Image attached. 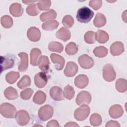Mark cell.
<instances>
[{
    "mask_svg": "<svg viewBox=\"0 0 127 127\" xmlns=\"http://www.w3.org/2000/svg\"><path fill=\"white\" fill-rule=\"evenodd\" d=\"M94 12L89 8L83 6L77 10L76 14V19L80 23H86L89 22L93 18Z\"/></svg>",
    "mask_w": 127,
    "mask_h": 127,
    "instance_id": "6da1fadb",
    "label": "cell"
},
{
    "mask_svg": "<svg viewBox=\"0 0 127 127\" xmlns=\"http://www.w3.org/2000/svg\"><path fill=\"white\" fill-rule=\"evenodd\" d=\"M16 112L15 107L8 103H2L0 106V113L4 118H14Z\"/></svg>",
    "mask_w": 127,
    "mask_h": 127,
    "instance_id": "7a4b0ae2",
    "label": "cell"
},
{
    "mask_svg": "<svg viewBox=\"0 0 127 127\" xmlns=\"http://www.w3.org/2000/svg\"><path fill=\"white\" fill-rule=\"evenodd\" d=\"M90 112V108L87 105H82L75 110L74 113V118L77 121H84L88 117Z\"/></svg>",
    "mask_w": 127,
    "mask_h": 127,
    "instance_id": "3957f363",
    "label": "cell"
},
{
    "mask_svg": "<svg viewBox=\"0 0 127 127\" xmlns=\"http://www.w3.org/2000/svg\"><path fill=\"white\" fill-rule=\"evenodd\" d=\"M54 113L53 107L49 105L41 107L38 111V117L42 121H46L51 119Z\"/></svg>",
    "mask_w": 127,
    "mask_h": 127,
    "instance_id": "277c9868",
    "label": "cell"
},
{
    "mask_svg": "<svg viewBox=\"0 0 127 127\" xmlns=\"http://www.w3.org/2000/svg\"><path fill=\"white\" fill-rule=\"evenodd\" d=\"M116 77V73L111 64L105 65L103 68V77L107 82L113 81Z\"/></svg>",
    "mask_w": 127,
    "mask_h": 127,
    "instance_id": "5b68a950",
    "label": "cell"
},
{
    "mask_svg": "<svg viewBox=\"0 0 127 127\" xmlns=\"http://www.w3.org/2000/svg\"><path fill=\"white\" fill-rule=\"evenodd\" d=\"M78 62L80 66L84 69L91 68L94 64L93 58L86 54L81 55L78 58Z\"/></svg>",
    "mask_w": 127,
    "mask_h": 127,
    "instance_id": "8992f818",
    "label": "cell"
},
{
    "mask_svg": "<svg viewBox=\"0 0 127 127\" xmlns=\"http://www.w3.org/2000/svg\"><path fill=\"white\" fill-rule=\"evenodd\" d=\"M15 118L17 124L22 126L28 124L30 120L29 113L24 110H20L17 111Z\"/></svg>",
    "mask_w": 127,
    "mask_h": 127,
    "instance_id": "52a82bcc",
    "label": "cell"
},
{
    "mask_svg": "<svg viewBox=\"0 0 127 127\" xmlns=\"http://www.w3.org/2000/svg\"><path fill=\"white\" fill-rule=\"evenodd\" d=\"M90 93L86 91H81L77 95L76 103L78 105H88L91 101Z\"/></svg>",
    "mask_w": 127,
    "mask_h": 127,
    "instance_id": "ba28073f",
    "label": "cell"
},
{
    "mask_svg": "<svg viewBox=\"0 0 127 127\" xmlns=\"http://www.w3.org/2000/svg\"><path fill=\"white\" fill-rule=\"evenodd\" d=\"M14 64V59L12 55H5L0 57L1 71L10 68Z\"/></svg>",
    "mask_w": 127,
    "mask_h": 127,
    "instance_id": "9c48e42d",
    "label": "cell"
},
{
    "mask_svg": "<svg viewBox=\"0 0 127 127\" xmlns=\"http://www.w3.org/2000/svg\"><path fill=\"white\" fill-rule=\"evenodd\" d=\"M48 82V78L46 73L44 72L37 73L34 77L35 85L39 88H43L46 86Z\"/></svg>",
    "mask_w": 127,
    "mask_h": 127,
    "instance_id": "30bf717a",
    "label": "cell"
},
{
    "mask_svg": "<svg viewBox=\"0 0 127 127\" xmlns=\"http://www.w3.org/2000/svg\"><path fill=\"white\" fill-rule=\"evenodd\" d=\"M41 32L40 30L34 26L30 27L27 31V36L29 40L32 42H37L41 38Z\"/></svg>",
    "mask_w": 127,
    "mask_h": 127,
    "instance_id": "8fae6325",
    "label": "cell"
},
{
    "mask_svg": "<svg viewBox=\"0 0 127 127\" xmlns=\"http://www.w3.org/2000/svg\"><path fill=\"white\" fill-rule=\"evenodd\" d=\"M78 71V65L73 62H67L64 70V74L67 77H73Z\"/></svg>",
    "mask_w": 127,
    "mask_h": 127,
    "instance_id": "7c38bea8",
    "label": "cell"
},
{
    "mask_svg": "<svg viewBox=\"0 0 127 127\" xmlns=\"http://www.w3.org/2000/svg\"><path fill=\"white\" fill-rule=\"evenodd\" d=\"M50 58L52 62L56 64L55 68L58 70H62L64 65L65 60L64 58L60 55L56 54H51L50 55Z\"/></svg>",
    "mask_w": 127,
    "mask_h": 127,
    "instance_id": "4fadbf2b",
    "label": "cell"
},
{
    "mask_svg": "<svg viewBox=\"0 0 127 127\" xmlns=\"http://www.w3.org/2000/svg\"><path fill=\"white\" fill-rule=\"evenodd\" d=\"M124 45L120 41L114 42L110 46V53L114 56L120 55L124 52Z\"/></svg>",
    "mask_w": 127,
    "mask_h": 127,
    "instance_id": "5bb4252c",
    "label": "cell"
},
{
    "mask_svg": "<svg viewBox=\"0 0 127 127\" xmlns=\"http://www.w3.org/2000/svg\"><path fill=\"white\" fill-rule=\"evenodd\" d=\"M110 116L113 119L119 118L122 116L124 114V110L122 107L118 104L112 106L109 110Z\"/></svg>",
    "mask_w": 127,
    "mask_h": 127,
    "instance_id": "9a60e30c",
    "label": "cell"
},
{
    "mask_svg": "<svg viewBox=\"0 0 127 127\" xmlns=\"http://www.w3.org/2000/svg\"><path fill=\"white\" fill-rule=\"evenodd\" d=\"M62 89L57 86L52 87L50 90L51 97L55 101H61L64 99Z\"/></svg>",
    "mask_w": 127,
    "mask_h": 127,
    "instance_id": "2e32d148",
    "label": "cell"
},
{
    "mask_svg": "<svg viewBox=\"0 0 127 127\" xmlns=\"http://www.w3.org/2000/svg\"><path fill=\"white\" fill-rule=\"evenodd\" d=\"M88 83L89 79L88 77L84 74L78 75L74 79V84L78 88H84L87 86Z\"/></svg>",
    "mask_w": 127,
    "mask_h": 127,
    "instance_id": "e0dca14e",
    "label": "cell"
},
{
    "mask_svg": "<svg viewBox=\"0 0 127 127\" xmlns=\"http://www.w3.org/2000/svg\"><path fill=\"white\" fill-rule=\"evenodd\" d=\"M21 59V62L18 65V70L20 72L26 71L28 66V56L27 54L21 52L18 54Z\"/></svg>",
    "mask_w": 127,
    "mask_h": 127,
    "instance_id": "ac0fdd59",
    "label": "cell"
},
{
    "mask_svg": "<svg viewBox=\"0 0 127 127\" xmlns=\"http://www.w3.org/2000/svg\"><path fill=\"white\" fill-rule=\"evenodd\" d=\"M10 13L14 17L21 16L23 13V9L21 5L17 2H14L9 7Z\"/></svg>",
    "mask_w": 127,
    "mask_h": 127,
    "instance_id": "d6986e66",
    "label": "cell"
},
{
    "mask_svg": "<svg viewBox=\"0 0 127 127\" xmlns=\"http://www.w3.org/2000/svg\"><path fill=\"white\" fill-rule=\"evenodd\" d=\"M56 37L63 41L64 42H66L70 38L71 34L70 31L66 28L61 27L56 33Z\"/></svg>",
    "mask_w": 127,
    "mask_h": 127,
    "instance_id": "ffe728a7",
    "label": "cell"
},
{
    "mask_svg": "<svg viewBox=\"0 0 127 127\" xmlns=\"http://www.w3.org/2000/svg\"><path fill=\"white\" fill-rule=\"evenodd\" d=\"M41 51L38 48H33L30 52V64L33 66H36L38 65V61L41 56Z\"/></svg>",
    "mask_w": 127,
    "mask_h": 127,
    "instance_id": "44dd1931",
    "label": "cell"
},
{
    "mask_svg": "<svg viewBox=\"0 0 127 127\" xmlns=\"http://www.w3.org/2000/svg\"><path fill=\"white\" fill-rule=\"evenodd\" d=\"M95 38L98 42L101 44H104L109 40V36L106 31L99 29L95 33Z\"/></svg>",
    "mask_w": 127,
    "mask_h": 127,
    "instance_id": "7402d4cb",
    "label": "cell"
},
{
    "mask_svg": "<svg viewBox=\"0 0 127 127\" xmlns=\"http://www.w3.org/2000/svg\"><path fill=\"white\" fill-rule=\"evenodd\" d=\"M50 62L48 58L46 56H41L38 61L39 69L43 71H47L49 68Z\"/></svg>",
    "mask_w": 127,
    "mask_h": 127,
    "instance_id": "603a6c76",
    "label": "cell"
},
{
    "mask_svg": "<svg viewBox=\"0 0 127 127\" xmlns=\"http://www.w3.org/2000/svg\"><path fill=\"white\" fill-rule=\"evenodd\" d=\"M107 20L105 16L101 13H97L93 20L94 25L97 27L104 26L106 23Z\"/></svg>",
    "mask_w": 127,
    "mask_h": 127,
    "instance_id": "cb8c5ba5",
    "label": "cell"
},
{
    "mask_svg": "<svg viewBox=\"0 0 127 127\" xmlns=\"http://www.w3.org/2000/svg\"><path fill=\"white\" fill-rule=\"evenodd\" d=\"M4 95L8 100H15L18 96L17 90L11 86H9L5 89Z\"/></svg>",
    "mask_w": 127,
    "mask_h": 127,
    "instance_id": "d4e9b609",
    "label": "cell"
},
{
    "mask_svg": "<svg viewBox=\"0 0 127 127\" xmlns=\"http://www.w3.org/2000/svg\"><path fill=\"white\" fill-rule=\"evenodd\" d=\"M57 17L56 12L53 9H51L48 11L42 13L40 15V20L44 22L46 20H51V19H54Z\"/></svg>",
    "mask_w": 127,
    "mask_h": 127,
    "instance_id": "484cf974",
    "label": "cell"
},
{
    "mask_svg": "<svg viewBox=\"0 0 127 127\" xmlns=\"http://www.w3.org/2000/svg\"><path fill=\"white\" fill-rule=\"evenodd\" d=\"M59 23L56 20H51L46 21L42 25V29L46 31H52L57 28Z\"/></svg>",
    "mask_w": 127,
    "mask_h": 127,
    "instance_id": "4316f807",
    "label": "cell"
},
{
    "mask_svg": "<svg viewBox=\"0 0 127 127\" xmlns=\"http://www.w3.org/2000/svg\"><path fill=\"white\" fill-rule=\"evenodd\" d=\"M46 100V95L44 92L41 90L37 91L33 98V102L38 105L42 104L45 102Z\"/></svg>",
    "mask_w": 127,
    "mask_h": 127,
    "instance_id": "83f0119b",
    "label": "cell"
},
{
    "mask_svg": "<svg viewBox=\"0 0 127 127\" xmlns=\"http://www.w3.org/2000/svg\"><path fill=\"white\" fill-rule=\"evenodd\" d=\"M116 88L119 92L124 93L127 89V81L124 78H119L116 82Z\"/></svg>",
    "mask_w": 127,
    "mask_h": 127,
    "instance_id": "f1b7e54d",
    "label": "cell"
},
{
    "mask_svg": "<svg viewBox=\"0 0 127 127\" xmlns=\"http://www.w3.org/2000/svg\"><path fill=\"white\" fill-rule=\"evenodd\" d=\"M48 49L52 52L57 53H62L63 51L64 47L62 44L56 41L51 42L48 45Z\"/></svg>",
    "mask_w": 127,
    "mask_h": 127,
    "instance_id": "f546056e",
    "label": "cell"
},
{
    "mask_svg": "<svg viewBox=\"0 0 127 127\" xmlns=\"http://www.w3.org/2000/svg\"><path fill=\"white\" fill-rule=\"evenodd\" d=\"M20 76L19 73L12 71L7 73L5 75V80L7 82L10 84L14 83Z\"/></svg>",
    "mask_w": 127,
    "mask_h": 127,
    "instance_id": "4dcf8cb0",
    "label": "cell"
},
{
    "mask_svg": "<svg viewBox=\"0 0 127 127\" xmlns=\"http://www.w3.org/2000/svg\"><path fill=\"white\" fill-rule=\"evenodd\" d=\"M93 53L98 58H104L108 54V49L104 46H99L96 47L93 50Z\"/></svg>",
    "mask_w": 127,
    "mask_h": 127,
    "instance_id": "1f68e13d",
    "label": "cell"
},
{
    "mask_svg": "<svg viewBox=\"0 0 127 127\" xmlns=\"http://www.w3.org/2000/svg\"><path fill=\"white\" fill-rule=\"evenodd\" d=\"M78 46L74 42H69L65 48V53L68 55H74L78 52Z\"/></svg>",
    "mask_w": 127,
    "mask_h": 127,
    "instance_id": "d6a6232c",
    "label": "cell"
},
{
    "mask_svg": "<svg viewBox=\"0 0 127 127\" xmlns=\"http://www.w3.org/2000/svg\"><path fill=\"white\" fill-rule=\"evenodd\" d=\"M89 121L91 125L94 127L100 126L102 121L101 116L98 113L92 114L90 117Z\"/></svg>",
    "mask_w": 127,
    "mask_h": 127,
    "instance_id": "836d02e7",
    "label": "cell"
},
{
    "mask_svg": "<svg viewBox=\"0 0 127 127\" xmlns=\"http://www.w3.org/2000/svg\"><path fill=\"white\" fill-rule=\"evenodd\" d=\"M0 23L2 27L5 28H10L13 25V19L9 15H5L0 18Z\"/></svg>",
    "mask_w": 127,
    "mask_h": 127,
    "instance_id": "e575fe53",
    "label": "cell"
},
{
    "mask_svg": "<svg viewBox=\"0 0 127 127\" xmlns=\"http://www.w3.org/2000/svg\"><path fill=\"white\" fill-rule=\"evenodd\" d=\"M75 92L73 88L70 85H67L64 89L63 95L67 100H71L74 97Z\"/></svg>",
    "mask_w": 127,
    "mask_h": 127,
    "instance_id": "d590c367",
    "label": "cell"
},
{
    "mask_svg": "<svg viewBox=\"0 0 127 127\" xmlns=\"http://www.w3.org/2000/svg\"><path fill=\"white\" fill-rule=\"evenodd\" d=\"M31 84V79L27 75H24L21 79L18 82L17 86L19 88L22 89L25 87L29 86Z\"/></svg>",
    "mask_w": 127,
    "mask_h": 127,
    "instance_id": "8d00e7d4",
    "label": "cell"
},
{
    "mask_svg": "<svg viewBox=\"0 0 127 127\" xmlns=\"http://www.w3.org/2000/svg\"><path fill=\"white\" fill-rule=\"evenodd\" d=\"M37 5V4L36 3H31L29 5L26 9V13L28 15L32 16L37 15L40 11Z\"/></svg>",
    "mask_w": 127,
    "mask_h": 127,
    "instance_id": "74e56055",
    "label": "cell"
},
{
    "mask_svg": "<svg viewBox=\"0 0 127 127\" xmlns=\"http://www.w3.org/2000/svg\"><path fill=\"white\" fill-rule=\"evenodd\" d=\"M95 35V33L94 31H88L86 32L84 36V39L85 42L89 44H93L96 40Z\"/></svg>",
    "mask_w": 127,
    "mask_h": 127,
    "instance_id": "f35d334b",
    "label": "cell"
},
{
    "mask_svg": "<svg viewBox=\"0 0 127 127\" xmlns=\"http://www.w3.org/2000/svg\"><path fill=\"white\" fill-rule=\"evenodd\" d=\"M62 23L66 28H70L74 24V19L71 15H66L62 19Z\"/></svg>",
    "mask_w": 127,
    "mask_h": 127,
    "instance_id": "ab89813d",
    "label": "cell"
},
{
    "mask_svg": "<svg viewBox=\"0 0 127 127\" xmlns=\"http://www.w3.org/2000/svg\"><path fill=\"white\" fill-rule=\"evenodd\" d=\"M37 6L40 10H46L49 9L51 5V0H39L38 1Z\"/></svg>",
    "mask_w": 127,
    "mask_h": 127,
    "instance_id": "60d3db41",
    "label": "cell"
},
{
    "mask_svg": "<svg viewBox=\"0 0 127 127\" xmlns=\"http://www.w3.org/2000/svg\"><path fill=\"white\" fill-rule=\"evenodd\" d=\"M33 93V90L31 88H26L20 93V97L24 100H29Z\"/></svg>",
    "mask_w": 127,
    "mask_h": 127,
    "instance_id": "b9f144b4",
    "label": "cell"
},
{
    "mask_svg": "<svg viewBox=\"0 0 127 127\" xmlns=\"http://www.w3.org/2000/svg\"><path fill=\"white\" fill-rule=\"evenodd\" d=\"M102 4L101 0H91L89 2V5L93 9L97 10L100 8Z\"/></svg>",
    "mask_w": 127,
    "mask_h": 127,
    "instance_id": "7bdbcfd3",
    "label": "cell"
},
{
    "mask_svg": "<svg viewBox=\"0 0 127 127\" xmlns=\"http://www.w3.org/2000/svg\"><path fill=\"white\" fill-rule=\"evenodd\" d=\"M106 127H120V125L119 124V123L116 121H113V120H111L108 121L106 125H105Z\"/></svg>",
    "mask_w": 127,
    "mask_h": 127,
    "instance_id": "ee69618b",
    "label": "cell"
},
{
    "mask_svg": "<svg viewBox=\"0 0 127 127\" xmlns=\"http://www.w3.org/2000/svg\"><path fill=\"white\" fill-rule=\"evenodd\" d=\"M47 127H60V125L58 122L57 121L53 120H51L50 122H49L47 125H46Z\"/></svg>",
    "mask_w": 127,
    "mask_h": 127,
    "instance_id": "f6af8a7d",
    "label": "cell"
},
{
    "mask_svg": "<svg viewBox=\"0 0 127 127\" xmlns=\"http://www.w3.org/2000/svg\"><path fill=\"white\" fill-rule=\"evenodd\" d=\"M65 127H79V126L76 123H74V122H68L67 123H66L65 126H64Z\"/></svg>",
    "mask_w": 127,
    "mask_h": 127,
    "instance_id": "bcb514c9",
    "label": "cell"
},
{
    "mask_svg": "<svg viewBox=\"0 0 127 127\" xmlns=\"http://www.w3.org/2000/svg\"><path fill=\"white\" fill-rule=\"evenodd\" d=\"M122 19L126 23L127 22V10H125L122 14Z\"/></svg>",
    "mask_w": 127,
    "mask_h": 127,
    "instance_id": "7dc6e473",
    "label": "cell"
},
{
    "mask_svg": "<svg viewBox=\"0 0 127 127\" xmlns=\"http://www.w3.org/2000/svg\"><path fill=\"white\" fill-rule=\"evenodd\" d=\"M37 1H35V0H34V1H24L23 0L22 2L23 3H25L26 4H28L29 3H32V2H36Z\"/></svg>",
    "mask_w": 127,
    "mask_h": 127,
    "instance_id": "c3c4849f",
    "label": "cell"
}]
</instances>
